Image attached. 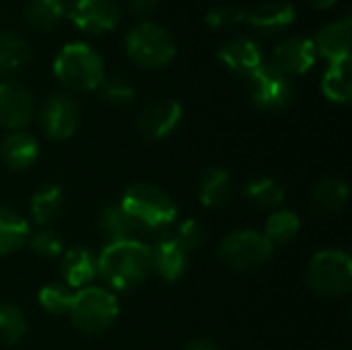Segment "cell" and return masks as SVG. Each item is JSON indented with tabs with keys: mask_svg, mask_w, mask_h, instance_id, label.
Instances as JSON below:
<instances>
[{
	"mask_svg": "<svg viewBox=\"0 0 352 350\" xmlns=\"http://www.w3.org/2000/svg\"><path fill=\"white\" fill-rule=\"evenodd\" d=\"M35 111L33 95L19 83H0V126L12 132L23 130Z\"/></svg>",
	"mask_w": 352,
	"mask_h": 350,
	"instance_id": "12",
	"label": "cell"
},
{
	"mask_svg": "<svg viewBox=\"0 0 352 350\" xmlns=\"http://www.w3.org/2000/svg\"><path fill=\"white\" fill-rule=\"evenodd\" d=\"M54 74L58 80L76 91H93L101 85L105 70L101 56L87 43L74 41L66 43L56 60H54Z\"/></svg>",
	"mask_w": 352,
	"mask_h": 350,
	"instance_id": "3",
	"label": "cell"
},
{
	"mask_svg": "<svg viewBox=\"0 0 352 350\" xmlns=\"http://www.w3.org/2000/svg\"><path fill=\"white\" fill-rule=\"evenodd\" d=\"M206 23L212 29H233L241 25V8L239 6H214L208 10Z\"/></svg>",
	"mask_w": 352,
	"mask_h": 350,
	"instance_id": "35",
	"label": "cell"
},
{
	"mask_svg": "<svg viewBox=\"0 0 352 350\" xmlns=\"http://www.w3.org/2000/svg\"><path fill=\"white\" fill-rule=\"evenodd\" d=\"M62 278L68 289H85L97 276V258L87 248H72L64 252L60 262Z\"/></svg>",
	"mask_w": 352,
	"mask_h": 350,
	"instance_id": "18",
	"label": "cell"
},
{
	"mask_svg": "<svg viewBox=\"0 0 352 350\" xmlns=\"http://www.w3.org/2000/svg\"><path fill=\"white\" fill-rule=\"evenodd\" d=\"M219 60L233 72L248 76L250 72H254L256 68L262 66V50L260 45L243 35H237L229 41H225L219 52H217Z\"/></svg>",
	"mask_w": 352,
	"mask_h": 350,
	"instance_id": "16",
	"label": "cell"
},
{
	"mask_svg": "<svg viewBox=\"0 0 352 350\" xmlns=\"http://www.w3.org/2000/svg\"><path fill=\"white\" fill-rule=\"evenodd\" d=\"M66 14L85 31H111L120 21V6L116 0H72Z\"/></svg>",
	"mask_w": 352,
	"mask_h": 350,
	"instance_id": "11",
	"label": "cell"
},
{
	"mask_svg": "<svg viewBox=\"0 0 352 350\" xmlns=\"http://www.w3.org/2000/svg\"><path fill=\"white\" fill-rule=\"evenodd\" d=\"M159 0H128V8L136 17H146L155 10Z\"/></svg>",
	"mask_w": 352,
	"mask_h": 350,
	"instance_id": "36",
	"label": "cell"
},
{
	"mask_svg": "<svg viewBox=\"0 0 352 350\" xmlns=\"http://www.w3.org/2000/svg\"><path fill=\"white\" fill-rule=\"evenodd\" d=\"M66 14L64 0H31L25 8V21L33 29L50 31Z\"/></svg>",
	"mask_w": 352,
	"mask_h": 350,
	"instance_id": "27",
	"label": "cell"
},
{
	"mask_svg": "<svg viewBox=\"0 0 352 350\" xmlns=\"http://www.w3.org/2000/svg\"><path fill=\"white\" fill-rule=\"evenodd\" d=\"M221 260L239 272H248L264 266L272 256V243L264 237V233L243 229L229 233L219 248Z\"/></svg>",
	"mask_w": 352,
	"mask_h": 350,
	"instance_id": "8",
	"label": "cell"
},
{
	"mask_svg": "<svg viewBox=\"0 0 352 350\" xmlns=\"http://www.w3.org/2000/svg\"><path fill=\"white\" fill-rule=\"evenodd\" d=\"M37 299H39V305L47 314H52V316H66L70 311V307H72L74 295H72V291L68 287L52 283V285H45L39 291Z\"/></svg>",
	"mask_w": 352,
	"mask_h": 350,
	"instance_id": "31",
	"label": "cell"
},
{
	"mask_svg": "<svg viewBox=\"0 0 352 350\" xmlns=\"http://www.w3.org/2000/svg\"><path fill=\"white\" fill-rule=\"evenodd\" d=\"M318 58V50L314 45V39L309 37H291L276 45L272 54V68L289 74H305Z\"/></svg>",
	"mask_w": 352,
	"mask_h": 350,
	"instance_id": "13",
	"label": "cell"
},
{
	"mask_svg": "<svg viewBox=\"0 0 352 350\" xmlns=\"http://www.w3.org/2000/svg\"><path fill=\"white\" fill-rule=\"evenodd\" d=\"M128 56L144 68H161L175 56V41L169 31L155 23H140L126 35Z\"/></svg>",
	"mask_w": 352,
	"mask_h": 350,
	"instance_id": "6",
	"label": "cell"
},
{
	"mask_svg": "<svg viewBox=\"0 0 352 350\" xmlns=\"http://www.w3.org/2000/svg\"><path fill=\"white\" fill-rule=\"evenodd\" d=\"M322 91L330 101H336V103H349L351 101V56L330 62V68L326 70L324 80H322Z\"/></svg>",
	"mask_w": 352,
	"mask_h": 350,
	"instance_id": "22",
	"label": "cell"
},
{
	"mask_svg": "<svg viewBox=\"0 0 352 350\" xmlns=\"http://www.w3.org/2000/svg\"><path fill=\"white\" fill-rule=\"evenodd\" d=\"M39 155V144L33 134L16 130L0 140V159L10 169H25L35 163Z\"/></svg>",
	"mask_w": 352,
	"mask_h": 350,
	"instance_id": "19",
	"label": "cell"
},
{
	"mask_svg": "<svg viewBox=\"0 0 352 350\" xmlns=\"http://www.w3.org/2000/svg\"><path fill=\"white\" fill-rule=\"evenodd\" d=\"M307 283L322 297H342L352 287V260L344 250L318 252L307 266Z\"/></svg>",
	"mask_w": 352,
	"mask_h": 350,
	"instance_id": "5",
	"label": "cell"
},
{
	"mask_svg": "<svg viewBox=\"0 0 352 350\" xmlns=\"http://www.w3.org/2000/svg\"><path fill=\"white\" fill-rule=\"evenodd\" d=\"M29 248L33 254H37L41 258H56L64 252V241L56 231L41 229L29 237Z\"/></svg>",
	"mask_w": 352,
	"mask_h": 350,
	"instance_id": "33",
	"label": "cell"
},
{
	"mask_svg": "<svg viewBox=\"0 0 352 350\" xmlns=\"http://www.w3.org/2000/svg\"><path fill=\"white\" fill-rule=\"evenodd\" d=\"M80 124L78 103L68 95H54L41 109V128L52 140L70 138Z\"/></svg>",
	"mask_w": 352,
	"mask_h": 350,
	"instance_id": "9",
	"label": "cell"
},
{
	"mask_svg": "<svg viewBox=\"0 0 352 350\" xmlns=\"http://www.w3.org/2000/svg\"><path fill=\"white\" fill-rule=\"evenodd\" d=\"M99 229L109 241H122V239H132V233L138 229L136 223L130 219V215L120 206H107L99 215Z\"/></svg>",
	"mask_w": 352,
	"mask_h": 350,
	"instance_id": "28",
	"label": "cell"
},
{
	"mask_svg": "<svg viewBox=\"0 0 352 350\" xmlns=\"http://www.w3.org/2000/svg\"><path fill=\"white\" fill-rule=\"evenodd\" d=\"M29 237V223L12 208L0 206V256L16 252Z\"/></svg>",
	"mask_w": 352,
	"mask_h": 350,
	"instance_id": "24",
	"label": "cell"
},
{
	"mask_svg": "<svg viewBox=\"0 0 352 350\" xmlns=\"http://www.w3.org/2000/svg\"><path fill=\"white\" fill-rule=\"evenodd\" d=\"M301 229V219L293 210H276L270 215L266 221L264 237L274 245V243H287L297 237Z\"/></svg>",
	"mask_w": 352,
	"mask_h": 350,
	"instance_id": "29",
	"label": "cell"
},
{
	"mask_svg": "<svg viewBox=\"0 0 352 350\" xmlns=\"http://www.w3.org/2000/svg\"><path fill=\"white\" fill-rule=\"evenodd\" d=\"M177 243L188 252H196L202 243H204V229L198 221L194 219H188L184 223H179V229H177V235H175Z\"/></svg>",
	"mask_w": 352,
	"mask_h": 350,
	"instance_id": "34",
	"label": "cell"
},
{
	"mask_svg": "<svg viewBox=\"0 0 352 350\" xmlns=\"http://www.w3.org/2000/svg\"><path fill=\"white\" fill-rule=\"evenodd\" d=\"M136 227L148 231H165L177 219V206L161 188L153 184H134L126 190L120 204Z\"/></svg>",
	"mask_w": 352,
	"mask_h": 350,
	"instance_id": "2",
	"label": "cell"
},
{
	"mask_svg": "<svg viewBox=\"0 0 352 350\" xmlns=\"http://www.w3.org/2000/svg\"><path fill=\"white\" fill-rule=\"evenodd\" d=\"M64 210V192L60 186H47L33 194L31 198V217L35 225L50 227L54 221L60 219Z\"/></svg>",
	"mask_w": 352,
	"mask_h": 350,
	"instance_id": "23",
	"label": "cell"
},
{
	"mask_svg": "<svg viewBox=\"0 0 352 350\" xmlns=\"http://www.w3.org/2000/svg\"><path fill=\"white\" fill-rule=\"evenodd\" d=\"M184 116V107L175 99H159L148 103L138 116V130L148 140H163L175 132Z\"/></svg>",
	"mask_w": 352,
	"mask_h": 350,
	"instance_id": "10",
	"label": "cell"
},
{
	"mask_svg": "<svg viewBox=\"0 0 352 350\" xmlns=\"http://www.w3.org/2000/svg\"><path fill=\"white\" fill-rule=\"evenodd\" d=\"M101 99L113 105H126L136 99V87L122 74H109L103 76L101 85L97 87Z\"/></svg>",
	"mask_w": 352,
	"mask_h": 350,
	"instance_id": "30",
	"label": "cell"
},
{
	"mask_svg": "<svg viewBox=\"0 0 352 350\" xmlns=\"http://www.w3.org/2000/svg\"><path fill=\"white\" fill-rule=\"evenodd\" d=\"M151 272V248L138 239L109 241L97 256V274L116 291L140 287Z\"/></svg>",
	"mask_w": 352,
	"mask_h": 350,
	"instance_id": "1",
	"label": "cell"
},
{
	"mask_svg": "<svg viewBox=\"0 0 352 350\" xmlns=\"http://www.w3.org/2000/svg\"><path fill=\"white\" fill-rule=\"evenodd\" d=\"M68 314L76 330L89 336H97L111 328L120 314V303L111 291L89 285L74 295Z\"/></svg>",
	"mask_w": 352,
	"mask_h": 350,
	"instance_id": "4",
	"label": "cell"
},
{
	"mask_svg": "<svg viewBox=\"0 0 352 350\" xmlns=\"http://www.w3.org/2000/svg\"><path fill=\"white\" fill-rule=\"evenodd\" d=\"M188 262H190V254L171 235L159 237L155 241V245L151 248V264H153V270L161 278H165L169 283L182 278V274L188 268Z\"/></svg>",
	"mask_w": 352,
	"mask_h": 350,
	"instance_id": "15",
	"label": "cell"
},
{
	"mask_svg": "<svg viewBox=\"0 0 352 350\" xmlns=\"http://www.w3.org/2000/svg\"><path fill=\"white\" fill-rule=\"evenodd\" d=\"M31 47L29 43L8 31H0V72H14L21 70L31 62Z\"/></svg>",
	"mask_w": 352,
	"mask_h": 350,
	"instance_id": "26",
	"label": "cell"
},
{
	"mask_svg": "<svg viewBox=\"0 0 352 350\" xmlns=\"http://www.w3.org/2000/svg\"><path fill=\"white\" fill-rule=\"evenodd\" d=\"M186 350H219V349H217V344H212L210 340H194V342H190V344H188V349Z\"/></svg>",
	"mask_w": 352,
	"mask_h": 350,
	"instance_id": "37",
	"label": "cell"
},
{
	"mask_svg": "<svg viewBox=\"0 0 352 350\" xmlns=\"http://www.w3.org/2000/svg\"><path fill=\"white\" fill-rule=\"evenodd\" d=\"M231 194H233V184L225 169L212 167V169L204 171V175L200 177V184H198V198H200L202 206L221 208L231 200Z\"/></svg>",
	"mask_w": 352,
	"mask_h": 350,
	"instance_id": "21",
	"label": "cell"
},
{
	"mask_svg": "<svg viewBox=\"0 0 352 350\" xmlns=\"http://www.w3.org/2000/svg\"><path fill=\"white\" fill-rule=\"evenodd\" d=\"M243 196L250 204H254L262 210H274L283 204L285 190L272 177H256V179H250L245 184Z\"/></svg>",
	"mask_w": 352,
	"mask_h": 350,
	"instance_id": "25",
	"label": "cell"
},
{
	"mask_svg": "<svg viewBox=\"0 0 352 350\" xmlns=\"http://www.w3.org/2000/svg\"><path fill=\"white\" fill-rule=\"evenodd\" d=\"M27 330V320L23 311L14 305H0V342L16 344Z\"/></svg>",
	"mask_w": 352,
	"mask_h": 350,
	"instance_id": "32",
	"label": "cell"
},
{
	"mask_svg": "<svg viewBox=\"0 0 352 350\" xmlns=\"http://www.w3.org/2000/svg\"><path fill=\"white\" fill-rule=\"evenodd\" d=\"M293 83L289 76L272 66H260L245 76V97L248 101L264 111L285 109L293 101Z\"/></svg>",
	"mask_w": 352,
	"mask_h": 350,
	"instance_id": "7",
	"label": "cell"
},
{
	"mask_svg": "<svg viewBox=\"0 0 352 350\" xmlns=\"http://www.w3.org/2000/svg\"><path fill=\"white\" fill-rule=\"evenodd\" d=\"M297 19V10L291 2L283 0H270L256 6L241 8V23L250 25L252 29L264 31V33H276L293 25Z\"/></svg>",
	"mask_w": 352,
	"mask_h": 350,
	"instance_id": "14",
	"label": "cell"
},
{
	"mask_svg": "<svg viewBox=\"0 0 352 350\" xmlns=\"http://www.w3.org/2000/svg\"><path fill=\"white\" fill-rule=\"evenodd\" d=\"M349 200V186L344 179L338 177H326L316 184L309 204L311 210L320 217H332L344 208Z\"/></svg>",
	"mask_w": 352,
	"mask_h": 350,
	"instance_id": "20",
	"label": "cell"
},
{
	"mask_svg": "<svg viewBox=\"0 0 352 350\" xmlns=\"http://www.w3.org/2000/svg\"><path fill=\"white\" fill-rule=\"evenodd\" d=\"M351 14L324 25L314 39L316 50L330 62L349 58L351 56Z\"/></svg>",
	"mask_w": 352,
	"mask_h": 350,
	"instance_id": "17",
	"label": "cell"
},
{
	"mask_svg": "<svg viewBox=\"0 0 352 350\" xmlns=\"http://www.w3.org/2000/svg\"><path fill=\"white\" fill-rule=\"evenodd\" d=\"M311 6H316V8H328V6H332V4H336L338 0H307Z\"/></svg>",
	"mask_w": 352,
	"mask_h": 350,
	"instance_id": "38",
	"label": "cell"
}]
</instances>
